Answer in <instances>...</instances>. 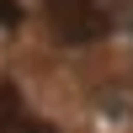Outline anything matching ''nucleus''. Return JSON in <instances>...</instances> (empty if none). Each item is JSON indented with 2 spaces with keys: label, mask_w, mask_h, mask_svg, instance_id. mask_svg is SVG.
Here are the masks:
<instances>
[{
  "label": "nucleus",
  "mask_w": 133,
  "mask_h": 133,
  "mask_svg": "<svg viewBox=\"0 0 133 133\" xmlns=\"http://www.w3.org/2000/svg\"><path fill=\"white\" fill-rule=\"evenodd\" d=\"M0 133H53V128L43 123V117H32L11 91H0Z\"/></svg>",
  "instance_id": "2"
},
{
  "label": "nucleus",
  "mask_w": 133,
  "mask_h": 133,
  "mask_svg": "<svg viewBox=\"0 0 133 133\" xmlns=\"http://www.w3.org/2000/svg\"><path fill=\"white\" fill-rule=\"evenodd\" d=\"M16 16H21L16 0H0V27H16Z\"/></svg>",
  "instance_id": "3"
},
{
  "label": "nucleus",
  "mask_w": 133,
  "mask_h": 133,
  "mask_svg": "<svg viewBox=\"0 0 133 133\" xmlns=\"http://www.w3.org/2000/svg\"><path fill=\"white\" fill-rule=\"evenodd\" d=\"M48 11H53V32H59L64 43H91V37H101L107 21H112L101 0H48Z\"/></svg>",
  "instance_id": "1"
}]
</instances>
